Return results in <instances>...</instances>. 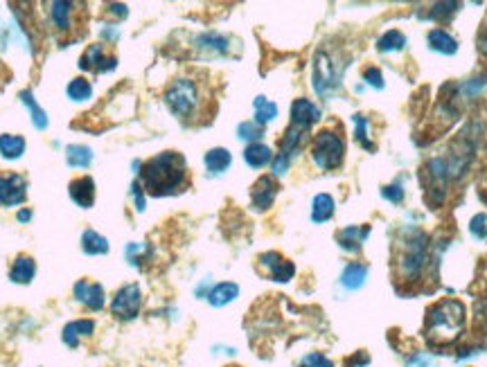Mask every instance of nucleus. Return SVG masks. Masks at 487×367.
<instances>
[{
    "label": "nucleus",
    "mask_w": 487,
    "mask_h": 367,
    "mask_svg": "<svg viewBox=\"0 0 487 367\" xmlns=\"http://www.w3.org/2000/svg\"><path fill=\"white\" fill-rule=\"evenodd\" d=\"M298 367H334V363L327 356H323L321 351H311V354H307L303 361H300Z\"/></svg>",
    "instance_id": "obj_36"
},
{
    "label": "nucleus",
    "mask_w": 487,
    "mask_h": 367,
    "mask_svg": "<svg viewBox=\"0 0 487 367\" xmlns=\"http://www.w3.org/2000/svg\"><path fill=\"white\" fill-rule=\"evenodd\" d=\"M30 219H32V210H21V212H19V221H21V223H27Z\"/></svg>",
    "instance_id": "obj_44"
},
{
    "label": "nucleus",
    "mask_w": 487,
    "mask_h": 367,
    "mask_svg": "<svg viewBox=\"0 0 487 367\" xmlns=\"http://www.w3.org/2000/svg\"><path fill=\"white\" fill-rule=\"evenodd\" d=\"M231 162H233L231 151L224 149V147L210 149V151L206 153V167H208V172H212V174H221V172H226V169L231 167Z\"/></svg>",
    "instance_id": "obj_27"
},
{
    "label": "nucleus",
    "mask_w": 487,
    "mask_h": 367,
    "mask_svg": "<svg viewBox=\"0 0 487 367\" xmlns=\"http://www.w3.org/2000/svg\"><path fill=\"white\" fill-rule=\"evenodd\" d=\"M467 309L461 300H440L426 311L424 338L431 347H449L465 331Z\"/></svg>",
    "instance_id": "obj_2"
},
{
    "label": "nucleus",
    "mask_w": 487,
    "mask_h": 367,
    "mask_svg": "<svg viewBox=\"0 0 487 367\" xmlns=\"http://www.w3.org/2000/svg\"><path fill=\"white\" fill-rule=\"evenodd\" d=\"M316 122H321V108L313 102L305 100V97H300V100H296L291 104V126L309 133V129Z\"/></svg>",
    "instance_id": "obj_14"
},
{
    "label": "nucleus",
    "mask_w": 487,
    "mask_h": 367,
    "mask_svg": "<svg viewBox=\"0 0 487 367\" xmlns=\"http://www.w3.org/2000/svg\"><path fill=\"white\" fill-rule=\"evenodd\" d=\"M75 298L79 304H84L86 309H91V311H102L104 309V302H106V293H104V286L97 284V281H91V279H79L75 289Z\"/></svg>",
    "instance_id": "obj_12"
},
{
    "label": "nucleus",
    "mask_w": 487,
    "mask_h": 367,
    "mask_svg": "<svg viewBox=\"0 0 487 367\" xmlns=\"http://www.w3.org/2000/svg\"><path fill=\"white\" fill-rule=\"evenodd\" d=\"M81 250L86 255H106L109 252V242L106 237H102L95 230H84L81 234Z\"/></svg>",
    "instance_id": "obj_26"
},
{
    "label": "nucleus",
    "mask_w": 487,
    "mask_h": 367,
    "mask_svg": "<svg viewBox=\"0 0 487 367\" xmlns=\"http://www.w3.org/2000/svg\"><path fill=\"white\" fill-rule=\"evenodd\" d=\"M196 48L208 50L212 54H224L228 50V41L219 34H204L196 38Z\"/></svg>",
    "instance_id": "obj_33"
},
{
    "label": "nucleus",
    "mask_w": 487,
    "mask_h": 367,
    "mask_svg": "<svg viewBox=\"0 0 487 367\" xmlns=\"http://www.w3.org/2000/svg\"><path fill=\"white\" fill-rule=\"evenodd\" d=\"M255 122L260 124V126H264V124H268L271 120H276L278 118V106L273 104V102H268L266 97H255Z\"/></svg>",
    "instance_id": "obj_30"
},
{
    "label": "nucleus",
    "mask_w": 487,
    "mask_h": 367,
    "mask_svg": "<svg viewBox=\"0 0 487 367\" xmlns=\"http://www.w3.org/2000/svg\"><path fill=\"white\" fill-rule=\"evenodd\" d=\"M257 266L273 281H289L296 273V266L289 259H284L280 252H264V255L257 257Z\"/></svg>",
    "instance_id": "obj_10"
},
{
    "label": "nucleus",
    "mask_w": 487,
    "mask_h": 367,
    "mask_svg": "<svg viewBox=\"0 0 487 367\" xmlns=\"http://www.w3.org/2000/svg\"><path fill=\"white\" fill-rule=\"evenodd\" d=\"M75 7H77L75 3H64V0H54V3H50V21L56 32H61V34L73 32L75 16H77Z\"/></svg>",
    "instance_id": "obj_15"
},
{
    "label": "nucleus",
    "mask_w": 487,
    "mask_h": 367,
    "mask_svg": "<svg viewBox=\"0 0 487 367\" xmlns=\"http://www.w3.org/2000/svg\"><path fill=\"white\" fill-rule=\"evenodd\" d=\"M68 97L73 102H86V100H91V95H93V86H91V81L89 79H84V77H75L73 81L68 83V88H66Z\"/></svg>",
    "instance_id": "obj_31"
},
{
    "label": "nucleus",
    "mask_w": 487,
    "mask_h": 367,
    "mask_svg": "<svg viewBox=\"0 0 487 367\" xmlns=\"http://www.w3.org/2000/svg\"><path fill=\"white\" fill-rule=\"evenodd\" d=\"M478 50H481L483 54H487V32H483L481 38H478Z\"/></svg>",
    "instance_id": "obj_45"
},
{
    "label": "nucleus",
    "mask_w": 487,
    "mask_h": 367,
    "mask_svg": "<svg viewBox=\"0 0 487 367\" xmlns=\"http://www.w3.org/2000/svg\"><path fill=\"white\" fill-rule=\"evenodd\" d=\"M68 194L79 207L91 210L95 203V182L91 176H79L68 182Z\"/></svg>",
    "instance_id": "obj_16"
},
{
    "label": "nucleus",
    "mask_w": 487,
    "mask_h": 367,
    "mask_svg": "<svg viewBox=\"0 0 487 367\" xmlns=\"http://www.w3.org/2000/svg\"><path fill=\"white\" fill-rule=\"evenodd\" d=\"M420 180H422V190H424L426 201L433 207L442 205V201H445V196H447V180H449L447 160L431 158L422 167Z\"/></svg>",
    "instance_id": "obj_6"
},
{
    "label": "nucleus",
    "mask_w": 487,
    "mask_h": 367,
    "mask_svg": "<svg viewBox=\"0 0 487 367\" xmlns=\"http://www.w3.org/2000/svg\"><path fill=\"white\" fill-rule=\"evenodd\" d=\"M21 102L27 106V110H30V115H32V122H34V126L39 131H43L48 126V115H46V110H43L39 104H36V100H34V95H32V91H21Z\"/></svg>",
    "instance_id": "obj_28"
},
{
    "label": "nucleus",
    "mask_w": 487,
    "mask_h": 367,
    "mask_svg": "<svg viewBox=\"0 0 487 367\" xmlns=\"http://www.w3.org/2000/svg\"><path fill=\"white\" fill-rule=\"evenodd\" d=\"M363 79L370 83V86H375V88H381L383 86V77L377 68H368L366 73H363Z\"/></svg>",
    "instance_id": "obj_40"
},
{
    "label": "nucleus",
    "mask_w": 487,
    "mask_h": 367,
    "mask_svg": "<svg viewBox=\"0 0 487 367\" xmlns=\"http://www.w3.org/2000/svg\"><path fill=\"white\" fill-rule=\"evenodd\" d=\"M140 306H142V291L138 284H126L122 289H118V293L113 295L111 300V314L116 320L129 322L138 318L140 314Z\"/></svg>",
    "instance_id": "obj_8"
},
{
    "label": "nucleus",
    "mask_w": 487,
    "mask_h": 367,
    "mask_svg": "<svg viewBox=\"0 0 487 367\" xmlns=\"http://www.w3.org/2000/svg\"><path fill=\"white\" fill-rule=\"evenodd\" d=\"M366 277H368V268L363 264H348L341 275V284L350 291H356L366 284Z\"/></svg>",
    "instance_id": "obj_24"
},
{
    "label": "nucleus",
    "mask_w": 487,
    "mask_h": 367,
    "mask_svg": "<svg viewBox=\"0 0 487 367\" xmlns=\"http://www.w3.org/2000/svg\"><path fill=\"white\" fill-rule=\"evenodd\" d=\"M134 196H136V207L142 212V210H145V199H142V185H140V182H134Z\"/></svg>",
    "instance_id": "obj_41"
},
{
    "label": "nucleus",
    "mask_w": 487,
    "mask_h": 367,
    "mask_svg": "<svg viewBox=\"0 0 487 367\" xmlns=\"http://www.w3.org/2000/svg\"><path fill=\"white\" fill-rule=\"evenodd\" d=\"M116 66H118V56L111 54L102 43L89 46L79 59V68L89 70V73H111V70H116Z\"/></svg>",
    "instance_id": "obj_9"
},
{
    "label": "nucleus",
    "mask_w": 487,
    "mask_h": 367,
    "mask_svg": "<svg viewBox=\"0 0 487 367\" xmlns=\"http://www.w3.org/2000/svg\"><path fill=\"white\" fill-rule=\"evenodd\" d=\"M244 160H246L248 167L260 169V167H266L271 160H273V153H271V149L262 143H251L246 147V151H244Z\"/></svg>",
    "instance_id": "obj_22"
},
{
    "label": "nucleus",
    "mask_w": 487,
    "mask_h": 367,
    "mask_svg": "<svg viewBox=\"0 0 487 367\" xmlns=\"http://www.w3.org/2000/svg\"><path fill=\"white\" fill-rule=\"evenodd\" d=\"M346 158V143L343 138L329 129H323L313 135L311 140V160L323 172H332L338 169Z\"/></svg>",
    "instance_id": "obj_5"
},
{
    "label": "nucleus",
    "mask_w": 487,
    "mask_h": 367,
    "mask_svg": "<svg viewBox=\"0 0 487 367\" xmlns=\"http://www.w3.org/2000/svg\"><path fill=\"white\" fill-rule=\"evenodd\" d=\"M381 196L383 199H388L391 203H402L404 201V192L399 185H388V187H383L381 190Z\"/></svg>",
    "instance_id": "obj_39"
},
{
    "label": "nucleus",
    "mask_w": 487,
    "mask_h": 367,
    "mask_svg": "<svg viewBox=\"0 0 487 367\" xmlns=\"http://www.w3.org/2000/svg\"><path fill=\"white\" fill-rule=\"evenodd\" d=\"M25 138L23 135H14V133H3L0 135V156L5 160H19L25 153Z\"/></svg>",
    "instance_id": "obj_19"
},
{
    "label": "nucleus",
    "mask_w": 487,
    "mask_h": 367,
    "mask_svg": "<svg viewBox=\"0 0 487 367\" xmlns=\"http://www.w3.org/2000/svg\"><path fill=\"white\" fill-rule=\"evenodd\" d=\"M406 367H433V365H431V361H428L426 356H415Z\"/></svg>",
    "instance_id": "obj_43"
},
{
    "label": "nucleus",
    "mask_w": 487,
    "mask_h": 367,
    "mask_svg": "<svg viewBox=\"0 0 487 367\" xmlns=\"http://www.w3.org/2000/svg\"><path fill=\"white\" fill-rule=\"evenodd\" d=\"M109 9L106 11H111V14H116V16H120V19H126V5H118V3H113V5H106Z\"/></svg>",
    "instance_id": "obj_42"
},
{
    "label": "nucleus",
    "mask_w": 487,
    "mask_h": 367,
    "mask_svg": "<svg viewBox=\"0 0 487 367\" xmlns=\"http://www.w3.org/2000/svg\"><path fill=\"white\" fill-rule=\"evenodd\" d=\"M237 295H239V286L235 281H221V284H217L208 293V302L212 306H226V304H231Z\"/></svg>",
    "instance_id": "obj_20"
},
{
    "label": "nucleus",
    "mask_w": 487,
    "mask_h": 367,
    "mask_svg": "<svg viewBox=\"0 0 487 367\" xmlns=\"http://www.w3.org/2000/svg\"><path fill=\"white\" fill-rule=\"evenodd\" d=\"M93 334H95V322L91 318H81V320H73L66 324L61 331V341L70 349H75V347H79L81 338H91Z\"/></svg>",
    "instance_id": "obj_17"
},
{
    "label": "nucleus",
    "mask_w": 487,
    "mask_h": 367,
    "mask_svg": "<svg viewBox=\"0 0 487 367\" xmlns=\"http://www.w3.org/2000/svg\"><path fill=\"white\" fill-rule=\"evenodd\" d=\"M354 122H356V140H359V143L368 151H372V149H375V145H372L370 140H368V120L363 115H354Z\"/></svg>",
    "instance_id": "obj_35"
},
{
    "label": "nucleus",
    "mask_w": 487,
    "mask_h": 367,
    "mask_svg": "<svg viewBox=\"0 0 487 367\" xmlns=\"http://www.w3.org/2000/svg\"><path fill=\"white\" fill-rule=\"evenodd\" d=\"M426 250H428V237L424 232H411L402 239L397 248V277H402L406 284L420 281L422 271L426 266Z\"/></svg>",
    "instance_id": "obj_4"
},
{
    "label": "nucleus",
    "mask_w": 487,
    "mask_h": 367,
    "mask_svg": "<svg viewBox=\"0 0 487 367\" xmlns=\"http://www.w3.org/2000/svg\"><path fill=\"white\" fill-rule=\"evenodd\" d=\"M485 223H487V217H485V214H478V217L471 219V223H469V230H471V234L478 237V239H483V237L487 234Z\"/></svg>",
    "instance_id": "obj_38"
},
{
    "label": "nucleus",
    "mask_w": 487,
    "mask_h": 367,
    "mask_svg": "<svg viewBox=\"0 0 487 367\" xmlns=\"http://www.w3.org/2000/svg\"><path fill=\"white\" fill-rule=\"evenodd\" d=\"M428 46H431V50H436L440 54H447V56L458 52V41L445 30H431V32H428Z\"/></svg>",
    "instance_id": "obj_21"
},
{
    "label": "nucleus",
    "mask_w": 487,
    "mask_h": 367,
    "mask_svg": "<svg viewBox=\"0 0 487 367\" xmlns=\"http://www.w3.org/2000/svg\"><path fill=\"white\" fill-rule=\"evenodd\" d=\"M237 135L244 138V140H255V138H260L262 131L257 129L255 122H241L239 124V129H237Z\"/></svg>",
    "instance_id": "obj_37"
},
{
    "label": "nucleus",
    "mask_w": 487,
    "mask_h": 367,
    "mask_svg": "<svg viewBox=\"0 0 487 367\" xmlns=\"http://www.w3.org/2000/svg\"><path fill=\"white\" fill-rule=\"evenodd\" d=\"M66 160H68L70 167L86 169V167L93 162V151L89 147H84V145H70L66 149Z\"/></svg>",
    "instance_id": "obj_29"
},
{
    "label": "nucleus",
    "mask_w": 487,
    "mask_h": 367,
    "mask_svg": "<svg viewBox=\"0 0 487 367\" xmlns=\"http://www.w3.org/2000/svg\"><path fill=\"white\" fill-rule=\"evenodd\" d=\"M206 93L201 88V83L181 77L174 79L165 91V104L171 110V115H176L185 124H194L206 110Z\"/></svg>",
    "instance_id": "obj_3"
},
{
    "label": "nucleus",
    "mask_w": 487,
    "mask_h": 367,
    "mask_svg": "<svg viewBox=\"0 0 487 367\" xmlns=\"http://www.w3.org/2000/svg\"><path fill=\"white\" fill-rule=\"evenodd\" d=\"M142 190L151 196H171L188 187V165L179 151H163L142 165Z\"/></svg>",
    "instance_id": "obj_1"
},
{
    "label": "nucleus",
    "mask_w": 487,
    "mask_h": 367,
    "mask_svg": "<svg viewBox=\"0 0 487 367\" xmlns=\"http://www.w3.org/2000/svg\"><path fill=\"white\" fill-rule=\"evenodd\" d=\"M406 46V36L399 32V30H391L386 32L379 41H377V48L379 52H395V50H404Z\"/></svg>",
    "instance_id": "obj_32"
},
{
    "label": "nucleus",
    "mask_w": 487,
    "mask_h": 367,
    "mask_svg": "<svg viewBox=\"0 0 487 367\" xmlns=\"http://www.w3.org/2000/svg\"><path fill=\"white\" fill-rule=\"evenodd\" d=\"M341 79V68H334L332 56L327 52H316L313 56V91H316L321 97L332 95V91L338 86Z\"/></svg>",
    "instance_id": "obj_7"
},
{
    "label": "nucleus",
    "mask_w": 487,
    "mask_h": 367,
    "mask_svg": "<svg viewBox=\"0 0 487 367\" xmlns=\"http://www.w3.org/2000/svg\"><path fill=\"white\" fill-rule=\"evenodd\" d=\"M36 275V262L30 255H19L11 264L9 271V279L16 281V284H30Z\"/></svg>",
    "instance_id": "obj_18"
},
{
    "label": "nucleus",
    "mask_w": 487,
    "mask_h": 367,
    "mask_svg": "<svg viewBox=\"0 0 487 367\" xmlns=\"http://www.w3.org/2000/svg\"><path fill=\"white\" fill-rule=\"evenodd\" d=\"M334 217V199L329 194H318L311 203V221L325 223Z\"/></svg>",
    "instance_id": "obj_25"
},
{
    "label": "nucleus",
    "mask_w": 487,
    "mask_h": 367,
    "mask_svg": "<svg viewBox=\"0 0 487 367\" xmlns=\"http://www.w3.org/2000/svg\"><path fill=\"white\" fill-rule=\"evenodd\" d=\"M27 199V180L21 174L0 176V205L14 207Z\"/></svg>",
    "instance_id": "obj_11"
},
{
    "label": "nucleus",
    "mask_w": 487,
    "mask_h": 367,
    "mask_svg": "<svg viewBox=\"0 0 487 367\" xmlns=\"http://www.w3.org/2000/svg\"><path fill=\"white\" fill-rule=\"evenodd\" d=\"M456 9H458V3H436L431 7V14H428V16L436 19V21H447L453 16Z\"/></svg>",
    "instance_id": "obj_34"
},
{
    "label": "nucleus",
    "mask_w": 487,
    "mask_h": 367,
    "mask_svg": "<svg viewBox=\"0 0 487 367\" xmlns=\"http://www.w3.org/2000/svg\"><path fill=\"white\" fill-rule=\"evenodd\" d=\"M276 196H278V182H276L273 176H262V178H257V180L253 182V187H251V203H253V210H257V212H266L271 205H273Z\"/></svg>",
    "instance_id": "obj_13"
},
{
    "label": "nucleus",
    "mask_w": 487,
    "mask_h": 367,
    "mask_svg": "<svg viewBox=\"0 0 487 367\" xmlns=\"http://www.w3.org/2000/svg\"><path fill=\"white\" fill-rule=\"evenodd\" d=\"M368 232H370L368 228H359V225H350V228L341 230V232L336 234V239H338L341 248H346V250L354 252V250H359V248H361V244H363V239L368 237Z\"/></svg>",
    "instance_id": "obj_23"
}]
</instances>
